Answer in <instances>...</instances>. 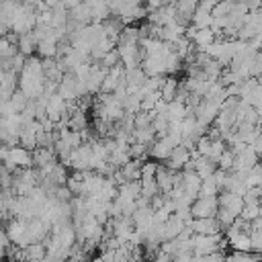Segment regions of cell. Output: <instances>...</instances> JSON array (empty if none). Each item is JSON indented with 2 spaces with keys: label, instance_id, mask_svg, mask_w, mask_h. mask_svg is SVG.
<instances>
[{
  "label": "cell",
  "instance_id": "1f68e13d",
  "mask_svg": "<svg viewBox=\"0 0 262 262\" xmlns=\"http://www.w3.org/2000/svg\"><path fill=\"white\" fill-rule=\"evenodd\" d=\"M123 108L125 113H131V115H137L141 111V98L137 94H129L125 100H123Z\"/></svg>",
  "mask_w": 262,
  "mask_h": 262
},
{
  "label": "cell",
  "instance_id": "e0dca14e",
  "mask_svg": "<svg viewBox=\"0 0 262 262\" xmlns=\"http://www.w3.org/2000/svg\"><path fill=\"white\" fill-rule=\"evenodd\" d=\"M55 162H59V160H57V154H55L53 147H37L33 151V164H35V168H45V166L55 164Z\"/></svg>",
  "mask_w": 262,
  "mask_h": 262
},
{
  "label": "cell",
  "instance_id": "f1b7e54d",
  "mask_svg": "<svg viewBox=\"0 0 262 262\" xmlns=\"http://www.w3.org/2000/svg\"><path fill=\"white\" fill-rule=\"evenodd\" d=\"M70 129L72 131H86L88 129V117H86V113H82V111L74 113L70 117Z\"/></svg>",
  "mask_w": 262,
  "mask_h": 262
},
{
  "label": "cell",
  "instance_id": "83f0119b",
  "mask_svg": "<svg viewBox=\"0 0 262 262\" xmlns=\"http://www.w3.org/2000/svg\"><path fill=\"white\" fill-rule=\"evenodd\" d=\"M158 194H162V192H160V186H158V180L156 178L154 180H141V196L143 199L151 201Z\"/></svg>",
  "mask_w": 262,
  "mask_h": 262
},
{
  "label": "cell",
  "instance_id": "9c48e42d",
  "mask_svg": "<svg viewBox=\"0 0 262 262\" xmlns=\"http://www.w3.org/2000/svg\"><path fill=\"white\" fill-rule=\"evenodd\" d=\"M174 149H176L174 141L166 135V137L156 139V143L149 147V158H151V160H156V162H166V160L172 156V151H174Z\"/></svg>",
  "mask_w": 262,
  "mask_h": 262
},
{
  "label": "cell",
  "instance_id": "5b68a950",
  "mask_svg": "<svg viewBox=\"0 0 262 262\" xmlns=\"http://www.w3.org/2000/svg\"><path fill=\"white\" fill-rule=\"evenodd\" d=\"M219 111H221V106H217L215 102H209V100L203 98V102H201L199 108L194 111V117H196L199 125H203V127L209 129V127L215 125V121H217V117H219Z\"/></svg>",
  "mask_w": 262,
  "mask_h": 262
},
{
  "label": "cell",
  "instance_id": "8d00e7d4",
  "mask_svg": "<svg viewBox=\"0 0 262 262\" xmlns=\"http://www.w3.org/2000/svg\"><path fill=\"white\" fill-rule=\"evenodd\" d=\"M258 82H260V86H262V78H258Z\"/></svg>",
  "mask_w": 262,
  "mask_h": 262
},
{
  "label": "cell",
  "instance_id": "d590c367",
  "mask_svg": "<svg viewBox=\"0 0 262 262\" xmlns=\"http://www.w3.org/2000/svg\"><path fill=\"white\" fill-rule=\"evenodd\" d=\"M235 2H217V6L213 8V18H225L231 14Z\"/></svg>",
  "mask_w": 262,
  "mask_h": 262
},
{
  "label": "cell",
  "instance_id": "cb8c5ba5",
  "mask_svg": "<svg viewBox=\"0 0 262 262\" xmlns=\"http://www.w3.org/2000/svg\"><path fill=\"white\" fill-rule=\"evenodd\" d=\"M117 45H141V31H139V27H135V25L125 27Z\"/></svg>",
  "mask_w": 262,
  "mask_h": 262
},
{
  "label": "cell",
  "instance_id": "74e56055",
  "mask_svg": "<svg viewBox=\"0 0 262 262\" xmlns=\"http://www.w3.org/2000/svg\"><path fill=\"white\" fill-rule=\"evenodd\" d=\"M260 168H262V164H260Z\"/></svg>",
  "mask_w": 262,
  "mask_h": 262
},
{
  "label": "cell",
  "instance_id": "f546056e",
  "mask_svg": "<svg viewBox=\"0 0 262 262\" xmlns=\"http://www.w3.org/2000/svg\"><path fill=\"white\" fill-rule=\"evenodd\" d=\"M227 262H262L260 254L254 252H231L227 254Z\"/></svg>",
  "mask_w": 262,
  "mask_h": 262
},
{
  "label": "cell",
  "instance_id": "2e32d148",
  "mask_svg": "<svg viewBox=\"0 0 262 262\" xmlns=\"http://www.w3.org/2000/svg\"><path fill=\"white\" fill-rule=\"evenodd\" d=\"M4 231L8 233V237L12 239L14 246H20L25 233H27V221L20 219H10L8 223H4Z\"/></svg>",
  "mask_w": 262,
  "mask_h": 262
},
{
  "label": "cell",
  "instance_id": "44dd1931",
  "mask_svg": "<svg viewBox=\"0 0 262 262\" xmlns=\"http://www.w3.org/2000/svg\"><path fill=\"white\" fill-rule=\"evenodd\" d=\"M37 39L33 33H27V35H18V53H23L25 57H33L37 55Z\"/></svg>",
  "mask_w": 262,
  "mask_h": 262
},
{
  "label": "cell",
  "instance_id": "6da1fadb",
  "mask_svg": "<svg viewBox=\"0 0 262 262\" xmlns=\"http://www.w3.org/2000/svg\"><path fill=\"white\" fill-rule=\"evenodd\" d=\"M0 158H2V166H6L12 174L16 170H27V168H35L33 164V151L16 145V147H6L2 145L0 149Z\"/></svg>",
  "mask_w": 262,
  "mask_h": 262
},
{
  "label": "cell",
  "instance_id": "52a82bcc",
  "mask_svg": "<svg viewBox=\"0 0 262 262\" xmlns=\"http://www.w3.org/2000/svg\"><path fill=\"white\" fill-rule=\"evenodd\" d=\"M186 37L194 43V47H199L201 51H205L207 47H211L215 41H217V35L213 29H203V31H196L194 27H188L186 29Z\"/></svg>",
  "mask_w": 262,
  "mask_h": 262
},
{
  "label": "cell",
  "instance_id": "d6a6232c",
  "mask_svg": "<svg viewBox=\"0 0 262 262\" xmlns=\"http://www.w3.org/2000/svg\"><path fill=\"white\" fill-rule=\"evenodd\" d=\"M158 168L160 164L156 160H147L143 162V168H141V180H154L158 176Z\"/></svg>",
  "mask_w": 262,
  "mask_h": 262
},
{
  "label": "cell",
  "instance_id": "603a6c76",
  "mask_svg": "<svg viewBox=\"0 0 262 262\" xmlns=\"http://www.w3.org/2000/svg\"><path fill=\"white\" fill-rule=\"evenodd\" d=\"M84 184H86V174L84 172H70V178H68V188L72 190L74 196H84Z\"/></svg>",
  "mask_w": 262,
  "mask_h": 262
},
{
  "label": "cell",
  "instance_id": "8992f818",
  "mask_svg": "<svg viewBox=\"0 0 262 262\" xmlns=\"http://www.w3.org/2000/svg\"><path fill=\"white\" fill-rule=\"evenodd\" d=\"M258 164H260V156H258V151H256L252 145H248L244 151H239V154L235 156L233 172H250V170H254Z\"/></svg>",
  "mask_w": 262,
  "mask_h": 262
},
{
  "label": "cell",
  "instance_id": "8fae6325",
  "mask_svg": "<svg viewBox=\"0 0 262 262\" xmlns=\"http://www.w3.org/2000/svg\"><path fill=\"white\" fill-rule=\"evenodd\" d=\"M244 207H246L244 196L233 194V192H227V190H223V192L219 194V209H225V211H229L231 215L239 217L242 211H244Z\"/></svg>",
  "mask_w": 262,
  "mask_h": 262
},
{
  "label": "cell",
  "instance_id": "30bf717a",
  "mask_svg": "<svg viewBox=\"0 0 262 262\" xmlns=\"http://www.w3.org/2000/svg\"><path fill=\"white\" fill-rule=\"evenodd\" d=\"M190 229L194 235H219V233H225L221 223L217 221V217L213 219H194L190 223Z\"/></svg>",
  "mask_w": 262,
  "mask_h": 262
},
{
  "label": "cell",
  "instance_id": "ba28073f",
  "mask_svg": "<svg viewBox=\"0 0 262 262\" xmlns=\"http://www.w3.org/2000/svg\"><path fill=\"white\" fill-rule=\"evenodd\" d=\"M18 74L12 72V70H2L0 72V96H2V102L10 100V96L18 90Z\"/></svg>",
  "mask_w": 262,
  "mask_h": 262
},
{
  "label": "cell",
  "instance_id": "7a4b0ae2",
  "mask_svg": "<svg viewBox=\"0 0 262 262\" xmlns=\"http://www.w3.org/2000/svg\"><path fill=\"white\" fill-rule=\"evenodd\" d=\"M225 246H227V237L223 233H219V235H192L194 256H211V254L223 252Z\"/></svg>",
  "mask_w": 262,
  "mask_h": 262
},
{
  "label": "cell",
  "instance_id": "d6986e66",
  "mask_svg": "<svg viewBox=\"0 0 262 262\" xmlns=\"http://www.w3.org/2000/svg\"><path fill=\"white\" fill-rule=\"evenodd\" d=\"M143 72L147 74V78H154V76H166V63H164V57H145L143 63H141Z\"/></svg>",
  "mask_w": 262,
  "mask_h": 262
},
{
  "label": "cell",
  "instance_id": "7402d4cb",
  "mask_svg": "<svg viewBox=\"0 0 262 262\" xmlns=\"http://www.w3.org/2000/svg\"><path fill=\"white\" fill-rule=\"evenodd\" d=\"M213 23H215L213 12L203 10V8H196V12H194V16H192V25H190V27H194L196 31H203V29H213Z\"/></svg>",
  "mask_w": 262,
  "mask_h": 262
},
{
  "label": "cell",
  "instance_id": "ac0fdd59",
  "mask_svg": "<svg viewBox=\"0 0 262 262\" xmlns=\"http://www.w3.org/2000/svg\"><path fill=\"white\" fill-rule=\"evenodd\" d=\"M192 162H194V172H196L203 180H207V178L215 176V172L219 170V168H217V164H215L213 160L205 158V156H196V158H192Z\"/></svg>",
  "mask_w": 262,
  "mask_h": 262
},
{
  "label": "cell",
  "instance_id": "d4e9b609",
  "mask_svg": "<svg viewBox=\"0 0 262 262\" xmlns=\"http://www.w3.org/2000/svg\"><path fill=\"white\" fill-rule=\"evenodd\" d=\"M219 194H221V188H219V184H217L215 176H211V178L203 180L199 199H201V196H205V199H213V196H219Z\"/></svg>",
  "mask_w": 262,
  "mask_h": 262
},
{
  "label": "cell",
  "instance_id": "3957f363",
  "mask_svg": "<svg viewBox=\"0 0 262 262\" xmlns=\"http://www.w3.org/2000/svg\"><path fill=\"white\" fill-rule=\"evenodd\" d=\"M92 160H94L92 145L90 143H84L82 147H78V149L72 151V156H70V160H68L66 166L72 168L74 172H90L92 170Z\"/></svg>",
  "mask_w": 262,
  "mask_h": 262
},
{
  "label": "cell",
  "instance_id": "9a60e30c",
  "mask_svg": "<svg viewBox=\"0 0 262 262\" xmlns=\"http://www.w3.org/2000/svg\"><path fill=\"white\" fill-rule=\"evenodd\" d=\"M180 84H182V82H180L176 76H166V82H164V86H162V90H160V96H162V100H164L166 104H170V102H174V100L178 98Z\"/></svg>",
  "mask_w": 262,
  "mask_h": 262
},
{
  "label": "cell",
  "instance_id": "4316f807",
  "mask_svg": "<svg viewBox=\"0 0 262 262\" xmlns=\"http://www.w3.org/2000/svg\"><path fill=\"white\" fill-rule=\"evenodd\" d=\"M8 102H10V106H12L16 113H25V108L29 106V102H31V100L27 98V94H25L23 90H16V92L10 96V100H8Z\"/></svg>",
  "mask_w": 262,
  "mask_h": 262
},
{
  "label": "cell",
  "instance_id": "836d02e7",
  "mask_svg": "<svg viewBox=\"0 0 262 262\" xmlns=\"http://www.w3.org/2000/svg\"><path fill=\"white\" fill-rule=\"evenodd\" d=\"M233 164H235V154H233L231 149H227V151L219 158L217 168H219V170H225V172H233Z\"/></svg>",
  "mask_w": 262,
  "mask_h": 262
},
{
  "label": "cell",
  "instance_id": "4fadbf2b",
  "mask_svg": "<svg viewBox=\"0 0 262 262\" xmlns=\"http://www.w3.org/2000/svg\"><path fill=\"white\" fill-rule=\"evenodd\" d=\"M201 184H203V178L194 172V170H182V188L186 190V194L192 199V201H196L199 199V194H201Z\"/></svg>",
  "mask_w": 262,
  "mask_h": 262
},
{
  "label": "cell",
  "instance_id": "5bb4252c",
  "mask_svg": "<svg viewBox=\"0 0 262 262\" xmlns=\"http://www.w3.org/2000/svg\"><path fill=\"white\" fill-rule=\"evenodd\" d=\"M125 82L129 88V94H135L137 90L143 88V84L147 82V74L143 72V68H133V70H125Z\"/></svg>",
  "mask_w": 262,
  "mask_h": 262
},
{
  "label": "cell",
  "instance_id": "7c38bea8",
  "mask_svg": "<svg viewBox=\"0 0 262 262\" xmlns=\"http://www.w3.org/2000/svg\"><path fill=\"white\" fill-rule=\"evenodd\" d=\"M190 160H192V151L186 149L184 145H178V147L172 151V156L166 160V166H168L170 170H174V172H182V170L188 166Z\"/></svg>",
  "mask_w": 262,
  "mask_h": 262
},
{
  "label": "cell",
  "instance_id": "4dcf8cb0",
  "mask_svg": "<svg viewBox=\"0 0 262 262\" xmlns=\"http://www.w3.org/2000/svg\"><path fill=\"white\" fill-rule=\"evenodd\" d=\"M102 68H106V70H113V68H117V66H123L121 63V55H119V49H113V51H108L100 61H98Z\"/></svg>",
  "mask_w": 262,
  "mask_h": 262
},
{
  "label": "cell",
  "instance_id": "ffe728a7",
  "mask_svg": "<svg viewBox=\"0 0 262 262\" xmlns=\"http://www.w3.org/2000/svg\"><path fill=\"white\" fill-rule=\"evenodd\" d=\"M141 168H143V162L131 160V162L125 164L119 172L123 174V180H125V182H139V180H141Z\"/></svg>",
  "mask_w": 262,
  "mask_h": 262
},
{
  "label": "cell",
  "instance_id": "e575fe53",
  "mask_svg": "<svg viewBox=\"0 0 262 262\" xmlns=\"http://www.w3.org/2000/svg\"><path fill=\"white\" fill-rule=\"evenodd\" d=\"M246 182H248V188H260L262 186V168H260V164L254 170L248 172Z\"/></svg>",
  "mask_w": 262,
  "mask_h": 262
},
{
  "label": "cell",
  "instance_id": "277c9868",
  "mask_svg": "<svg viewBox=\"0 0 262 262\" xmlns=\"http://www.w3.org/2000/svg\"><path fill=\"white\" fill-rule=\"evenodd\" d=\"M190 213L194 219H213L217 217L219 213V196H213V199H196L190 207Z\"/></svg>",
  "mask_w": 262,
  "mask_h": 262
},
{
  "label": "cell",
  "instance_id": "484cf974",
  "mask_svg": "<svg viewBox=\"0 0 262 262\" xmlns=\"http://www.w3.org/2000/svg\"><path fill=\"white\" fill-rule=\"evenodd\" d=\"M16 55H18V45L12 43L10 39L2 37V39H0V59L4 61V59H12V57H16Z\"/></svg>",
  "mask_w": 262,
  "mask_h": 262
}]
</instances>
